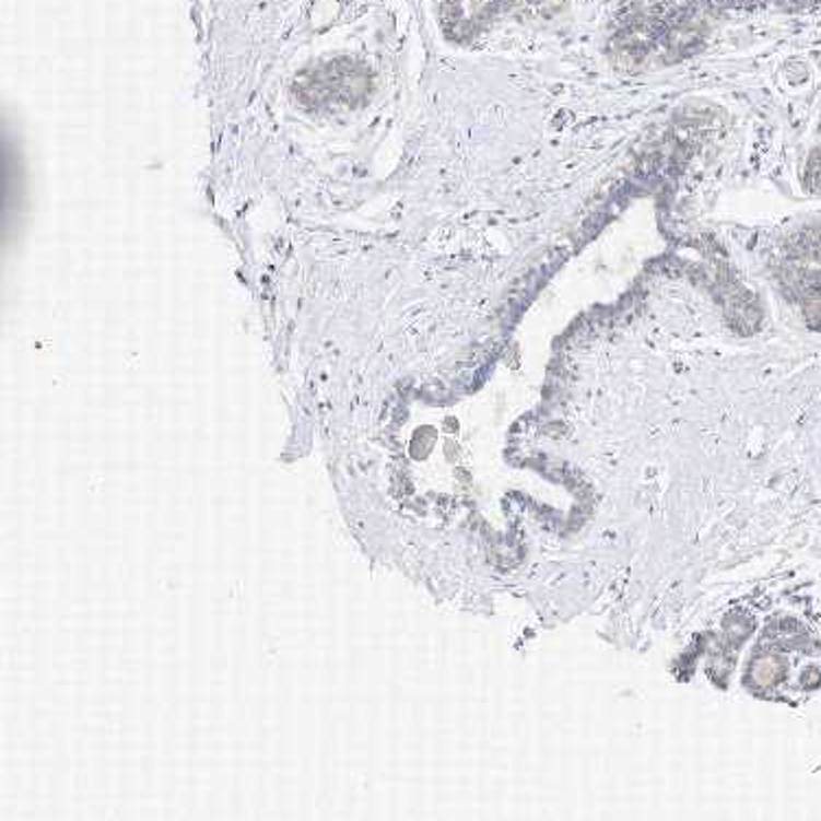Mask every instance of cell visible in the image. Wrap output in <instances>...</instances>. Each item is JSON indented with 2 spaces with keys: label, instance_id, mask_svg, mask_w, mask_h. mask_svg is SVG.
I'll return each mask as SVG.
<instances>
[{
  "label": "cell",
  "instance_id": "obj_1",
  "mask_svg": "<svg viewBox=\"0 0 821 821\" xmlns=\"http://www.w3.org/2000/svg\"><path fill=\"white\" fill-rule=\"evenodd\" d=\"M784 285L799 301L806 320L812 329H821V283L814 272L804 268H788L782 272Z\"/></svg>",
  "mask_w": 821,
  "mask_h": 821
},
{
  "label": "cell",
  "instance_id": "obj_2",
  "mask_svg": "<svg viewBox=\"0 0 821 821\" xmlns=\"http://www.w3.org/2000/svg\"><path fill=\"white\" fill-rule=\"evenodd\" d=\"M790 255L797 261H806L821 270V222L804 228L790 242Z\"/></svg>",
  "mask_w": 821,
  "mask_h": 821
},
{
  "label": "cell",
  "instance_id": "obj_3",
  "mask_svg": "<svg viewBox=\"0 0 821 821\" xmlns=\"http://www.w3.org/2000/svg\"><path fill=\"white\" fill-rule=\"evenodd\" d=\"M714 3H723V5H731V8H758V5H764V3H777V5L788 8V10H799V8H806L810 0H714Z\"/></svg>",
  "mask_w": 821,
  "mask_h": 821
},
{
  "label": "cell",
  "instance_id": "obj_4",
  "mask_svg": "<svg viewBox=\"0 0 821 821\" xmlns=\"http://www.w3.org/2000/svg\"><path fill=\"white\" fill-rule=\"evenodd\" d=\"M804 183L808 189H821V150H814L806 165Z\"/></svg>",
  "mask_w": 821,
  "mask_h": 821
}]
</instances>
